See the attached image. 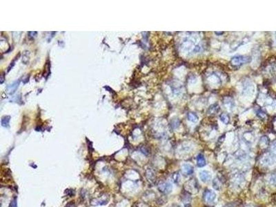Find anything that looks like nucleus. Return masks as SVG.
Listing matches in <instances>:
<instances>
[{
    "label": "nucleus",
    "instance_id": "f257e3e1",
    "mask_svg": "<svg viewBox=\"0 0 276 207\" xmlns=\"http://www.w3.org/2000/svg\"><path fill=\"white\" fill-rule=\"evenodd\" d=\"M158 190L164 194H169L172 189V185L169 182H162L158 186Z\"/></svg>",
    "mask_w": 276,
    "mask_h": 207
},
{
    "label": "nucleus",
    "instance_id": "f03ea898",
    "mask_svg": "<svg viewBox=\"0 0 276 207\" xmlns=\"http://www.w3.org/2000/svg\"><path fill=\"white\" fill-rule=\"evenodd\" d=\"M251 62V58L246 56H235L231 59V63L233 65H240Z\"/></svg>",
    "mask_w": 276,
    "mask_h": 207
},
{
    "label": "nucleus",
    "instance_id": "7ed1b4c3",
    "mask_svg": "<svg viewBox=\"0 0 276 207\" xmlns=\"http://www.w3.org/2000/svg\"><path fill=\"white\" fill-rule=\"evenodd\" d=\"M204 199L207 203H213L216 199V193L211 190H206L204 193Z\"/></svg>",
    "mask_w": 276,
    "mask_h": 207
},
{
    "label": "nucleus",
    "instance_id": "20e7f679",
    "mask_svg": "<svg viewBox=\"0 0 276 207\" xmlns=\"http://www.w3.org/2000/svg\"><path fill=\"white\" fill-rule=\"evenodd\" d=\"M199 176H200L201 181L204 183L209 182L211 179V175L208 171H202L200 172Z\"/></svg>",
    "mask_w": 276,
    "mask_h": 207
},
{
    "label": "nucleus",
    "instance_id": "39448f33",
    "mask_svg": "<svg viewBox=\"0 0 276 207\" xmlns=\"http://www.w3.org/2000/svg\"><path fill=\"white\" fill-rule=\"evenodd\" d=\"M20 83V81L17 80V81H15V82H13L12 84L9 85L6 88V91L8 92V93H9V95L14 94L16 91V90L17 89L18 86H19Z\"/></svg>",
    "mask_w": 276,
    "mask_h": 207
},
{
    "label": "nucleus",
    "instance_id": "423d86ee",
    "mask_svg": "<svg viewBox=\"0 0 276 207\" xmlns=\"http://www.w3.org/2000/svg\"><path fill=\"white\" fill-rule=\"evenodd\" d=\"M182 170L183 173H184L185 175H187V176H190V175H192L194 172V169H193V166L191 165V164H184L182 166Z\"/></svg>",
    "mask_w": 276,
    "mask_h": 207
},
{
    "label": "nucleus",
    "instance_id": "0eeeda50",
    "mask_svg": "<svg viewBox=\"0 0 276 207\" xmlns=\"http://www.w3.org/2000/svg\"><path fill=\"white\" fill-rule=\"evenodd\" d=\"M206 160L202 154H199L197 157V165L198 167H203L206 165Z\"/></svg>",
    "mask_w": 276,
    "mask_h": 207
},
{
    "label": "nucleus",
    "instance_id": "6e6552de",
    "mask_svg": "<svg viewBox=\"0 0 276 207\" xmlns=\"http://www.w3.org/2000/svg\"><path fill=\"white\" fill-rule=\"evenodd\" d=\"M10 116L9 115H6L4 116L3 118H2V126L5 127V128H8L9 126V122H10Z\"/></svg>",
    "mask_w": 276,
    "mask_h": 207
},
{
    "label": "nucleus",
    "instance_id": "1a4fd4ad",
    "mask_svg": "<svg viewBox=\"0 0 276 207\" xmlns=\"http://www.w3.org/2000/svg\"><path fill=\"white\" fill-rule=\"evenodd\" d=\"M198 116L195 115V113H190L188 114V119L192 122H195L198 121Z\"/></svg>",
    "mask_w": 276,
    "mask_h": 207
},
{
    "label": "nucleus",
    "instance_id": "9d476101",
    "mask_svg": "<svg viewBox=\"0 0 276 207\" xmlns=\"http://www.w3.org/2000/svg\"><path fill=\"white\" fill-rule=\"evenodd\" d=\"M213 187L215 188V189L217 191H220V188H221V184L219 181V180L217 178H216L215 180H213Z\"/></svg>",
    "mask_w": 276,
    "mask_h": 207
},
{
    "label": "nucleus",
    "instance_id": "9b49d317",
    "mask_svg": "<svg viewBox=\"0 0 276 207\" xmlns=\"http://www.w3.org/2000/svg\"><path fill=\"white\" fill-rule=\"evenodd\" d=\"M220 119H221V121L222 122L225 124H227L229 122V116L226 115V114H222V115H220Z\"/></svg>",
    "mask_w": 276,
    "mask_h": 207
},
{
    "label": "nucleus",
    "instance_id": "f8f14e48",
    "mask_svg": "<svg viewBox=\"0 0 276 207\" xmlns=\"http://www.w3.org/2000/svg\"><path fill=\"white\" fill-rule=\"evenodd\" d=\"M172 179L173 180V182L175 183H178L180 181V175L178 172H175V173L172 175Z\"/></svg>",
    "mask_w": 276,
    "mask_h": 207
},
{
    "label": "nucleus",
    "instance_id": "ddd939ff",
    "mask_svg": "<svg viewBox=\"0 0 276 207\" xmlns=\"http://www.w3.org/2000/svg\"><path fill=\"white\" fill-rule=\"evenodd\" d=\"M9 207H17V198H14L11 200L10 203Z\"/></svg>",
    "mask_w": 276,
    "mask_h": 207
},
{
    "label": "nucleus",
    "instance_id": "4468645a",
    "mask_svg": "<svg viewBox=\"0 0 276 207\" xmlns=\"http://www.w3.org/2000/svg\"><path fill=\"white\" fill-rule=\"evenodd\" d=\"M270 182L272 184H276V176H272L271 177Z\"/></svg>",
    "mask_w": 276,
    "mask_h": 207
},
{
    "label": "nucleus",
    "instance_id": "2eb2a0df",
    "mask_svg": "<svg viewBox=\"0 0 276 207\" xmlns=\"http://www.w3.org/2000/svg\"><path fill=\"white\" fill-rule=\"evenodd\" d=\"M28 34H29V38H34V37H35V36H36V34H38V32H36V31H31V32H29Z\"/></svg>",
    "mask_w": 276,
    "mask_h": 207
},
{
    "label": "nucleus",
    "instance_id": "dca6fc26",
    "mask_svg": "<svg viewBox=\"0 0 276 207\" xmlns=\"http://www.w3.org/2000/svg\"><path fill=\"white\" fill-rule=\"evenodd\" d=\"M65 207H76V205H75V202H69L66 204Z\"/></svg>",
    "mask_w": 276,
    "mask_h": 207
},
{
    "label": "nucleus",
    "instance_id": "f3484780",
    "mask_svg": "<svg viewBox=\"0 0 276 207\" xmlns=\"http://www.w3.org/2000/svg\"><path fill=\"white\" fill-rule=\"evenodd\" d=\"M234 206H235L234 203H229L228 204H226V205L224 206L223 207H234Z\"/></svg>",
    "mask_w": 276,
    "mask_h": 207
},
{
    "label": "nucleus",
    "instance_id": "a211bd4d",
    "mask_svg": "<svg viewBox=\"0 0 276 207\" xmlns=\"http://www.w3.org/2000/svg\"><path fill=\"white\" fill-rule=\"evenodd\" d=\"M4 79H5V78H4V74H2V75H1V79H0V83L1 84H3L4 83Z\"/></svg>",
    "mask_w": 276,
    "mask_h": 207
},
{
    "label": "nucleus",
    "instance_id": "6ab92c4d",
    "mask_svg": "<svg viewBox=\"0 0 276 207\" xmlns=\"http://www.w3.org/2000/svg\"><path fill=\"white\" fill-rule=\"evenodd\" d=\"M104 89H106L107 90H108V91H110V92H111V93H113V90L111 89H110L108 86H104Z\"/></svg>",
    "mask_w": 276,
    "mask_h": 207
},
{
    "label": "nucleus",
    "instance_id": "aec40b11",
    "mask_svg": "<svg viewBox=\"0 0 276 207\" xmlns=\"http://www.w3.org/2000/svg\"><path fill=\"white\" fill-rule=\"evenodd\" d=\"M216 34H223V33H222V32H221V33H219V32H216Z\"/></svg>",
    "mask_w": 276,
    "mask_h": 207
}]
</instances>
